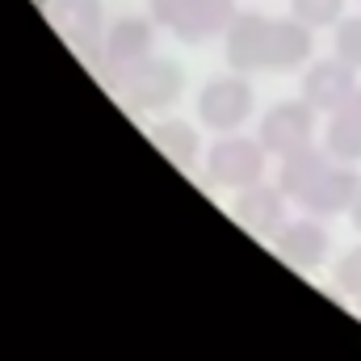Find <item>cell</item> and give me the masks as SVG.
I'll return each mask as SVG.
<instances>
[{"instance_id": "cell-1", "label": "cell", "mask_w": 361, "mask_h": 361, "mask_svg": "<svg viewBox=\"0 0 361 361\" xmlns=\"http://www.w3.org/2000/svg\"><path fill=\"white\" fill-rule=\"evenodd\" d=\"M180 85H185V76H180L177 63L147 55L143 63H135L118 76V97L130 109H169L180 97Z\"/></svg>"}, {"instance_id": "cell-2", "label": "cell", "mask_w": 361, "mask_h": 361, "mask_svg": "<svg viewBox=\"0 0 361 361\" xmlns=\"http://www.w3.org/2000/svg\"><path fill=\"white\" fill-rule=\"evenodd\" d=\"M265 173V143L261 139H223L210 147V160H206V177L214 185H227V189H248L257 185Z\"/></svg>"}, {"instance_id": "cell-3", "label": "cell", "mask_w": 361, "mask_h": 361, "mask_svg": "<svg viewBox=\"0 0 361 361\" xmlns=\"http://www.w3.org/2000/svg\"><path fill=\"white\" fill-rule=\"evenodd\" d=\"M311 114L315 109L307 101H281V105H273L269 114H265V122H261L265 152L281 156V160L294 156V152H307L311 139H315V118Z\"/></svg>"}, {"instance_id": "cell-4", "label": "cell", "mask_w": 361, "mask_h": 361, "mask_svg": "<svg viewBox=\"0 0 361 361\" xmlns=\"http://www.w3.org/2000/svg\"><path fill=\"white\" fill-rule=\"evenodd\" d=\"M197 114L210 130H235L252 114V85L244 76H219L197 97Z\"/></svg>"}, {"instance_id": "cell-5", "label": "cell", "mask_w": 361, "mask_h": 361, "mask_svg": "<svg viewBox=\"0 0 361 361\" xmlns=\"http://www.w3.org/2000/svg\"><path fill=\"white\" fill-rule=\"evenodd\" d=\"M353 72H357V68L345 63L341 55H336V59H324V63H315V68H307V76H302V101H307L311 109H324V114L345 109V105L353 101V92H357Z\"/></svg>"}, {"instance_id": "cell-6", "label": "cell", "mask_w": 361, "mask_h": 361, "mask_svg": "<svg viewBox=\"0 0 361 361\" xmlns=\"http://www.w3.org/2000/svg\"><path fill=\"white\" fill-rule=\"evenodd\" d=\"M269 38L273 21L261 13H244L227 25V63L235 72H261L269 68Z\"/></svg>"}, {"instance_id": "cell-7", "label": "cell", "mask_w": 361, "mask_h": 361, "mask_svg": "<svg viewBox=\"0 0 361 361\" xmlns=\"http://www.w3.org/2000/svg\"><path fill=\"white\" fill-rule=\"evenodd\" d=\"M231 214L240 219V227H248L252 235H277L281 227H286V189L277 185H248L240 197H235V206H231Z\"/></svg>"}, {"instance_id": "cell-8", "label": "cell", "mask_w": 361, "mask_h": 361, "mask_svg": "<svg viewBox=\"0 0 361 361\" xmlns=\"http://www.w3.org/2000/svg\"><path fill=\"white\" fill-rule=\"evenodd\" d=\"M47 21L76 47V51H92L97 34H101V4L97 0H38Z\"/></svg>"}, {"instance_id": "cell-9", "label": "cell", "mask_w": 361, "mask_h": 361, "mask_svg": "<svg viewBox=\"0 0 361 361\" xmlns=\"http://www.w3.org/2000/svg\"><path fill=\"white\" fill-rule=\"evenodd\" d=\"M101 55H105V63H114L118 72L143 63V59L152 55V21H143V17H118V21L109 25V34L101 38Z\"/></svg>"}, {"instance_id": "cell-10", "label": "cell", "mask_w": 361, "mask_h": 361, "mask_svg": "<svg viewBox=\"0 0 361 361\" xmlns=\"http://www.w3.org/2000/svg\"><path fill=\"white\" fill-rule=\"evenodd\" d=\"M328 252V231L315 223V219H298V223H286L277 231V257L298 273H311Z\"/></svg>"}, {"instance_id": "cell-11", "label": "cell", "mask_w": 361, "mask_h": 361, "mask_svg": "<svg viewBox=\"0 0 361 361\" xmlns=\"http://www.w3.org/2000/svg\"><path fill=\"white\" fill-rule=\"evenodd\" d=\"M361 189V177L353 173V164H328V173L319 177V185L311 189V197L302 202L311 214H341L353 206Z\"/></svg>"}, {"instance_id": "cell-12", "label": "cell", "mask_w": 361, "mask_h": 361, "mask_svg": "<svg viewBox=\"0 0 361 361\" xmlns=\"http://www.w3.org/2000/svg\"><path fill=\"white\" fill-rule=\"evenodd\" d=\"M231 21H235V0H193L173 34L185 42H206V38L223 34Z\"/></svg>"}, {"instance_id": "cell-13", "label": "cell", "mask_w": 361, "mask_h": 361, "mask_svg": "<svg viewBox=\"0 0 361 361\" xmlns=\"http://www.w3.org/2000/svg\"><path fill=\"white\" fill-rule=\"evenodd\" d=\"M311 25H302L298 17L273 21V38H269V68L273 72H290L298 63H307L311 55Z\"/></svg>"}, {"instance_id": "cell-14", "label": "cell", "mask_w": 361, "mask_h": 361, "mask_svg": "<svg viewBox=\"0 0 361 361\" xmlns=\"http://www.w3.org/2000/svg\"><path fill=\"white\" fill-rule=\"evenodd\" d=\"M324 173H328V152L307 147V152L286 156V160H281V189H286V197L307 202V197H311V189L319 185Z\"/></svg>"}, {"instance_id": "cell-15", "label": "cell", "mask_w": 361, "mask_h": 361, "mask_svg": "<svg viewBox=\"0 0 361 361\" xmlns=\"http://www.w3.org/2000/svg\"><path fill=\"white\" fill-rule=\"evenodd\" d=\"M147 135H152V143H156L173 164H180V169H189L193 156H197V147H202V143H197V130H193L189 122H180V118H164V122H156Z\"/></svg>"}, {"instance_id": "cell-16", "label": "cell", "mask_w": 361, "mask_h": 361, "mask_svg": "<svg viewBox=\"0 0 361 361\" xmlns=\"http://www.w3.org/2000/svg\"><path fill=\"white\" fill-rule=\"evenodd\" d=\"M324 152L332 160H341V164H357L361 160V118L349 105L336 109V118L328 126V139H324Z\"/></svg>"}, {"instance_id": "cell-17", "label": "cell", "mask_w": 361, "mask_h": 361, "mask_svg": "<svg viewBox=\"0 0 361 361\" xmlns=\"http://www.w3.org/2000/svg\"><path fill=\"white\" fill-rule=\"evenodd\" d=\"M290 13L311 30H324V25H341L345 0H290Z\"/></svg>"}, {"instance_id": "cell-18", "label": "cell", "mask_w": 361, "mask_h": 361, "mask_svg": "<svg viewBox=\"0 0 361 361\" xmlns=\"http://www.w3.org/2000/svg\"><path fill=\"white\" fill-rule=\"evenodd\" d=\"M336 55L345 63L361 68V17H349V21L336 25Z\"/></svg>"}, {"instance_id": "cell-19", "label": "cell", "mask_w": 361, "mask_h": 361, "mask_svg": "<svg viewBox=\"0 0 361 361\" xmlns=\"http://www.w3.org/2000/svg\"><path fill=\"white\" fill-rule=\"evenodd\" d=\"M336 286H341L349 298H361V248H353V252L336 265Z\"/></svg>"}, {"instance_id": "cell-20", "label": "cell", "mask_w": 361, "mask_h": 361, "mask_svg": "<svg viewBox=\"0 0 361 361\" xmlns=\"http://www.w3.org/2000/svg\"><path fill=\"white\" fill-rule=\"evenodd\" d=\"M189 4H193V0H152V17H156L160 25L177 30V21L189 13Z\"/></svg>"}, {"instance_id": "cell-21", "label": "cell", "mask_w": 361, "mask_h": 361, "mask_svg": "<svg viewBox=\"0 0 361 361\" xmlns=\"http://www.w3.org/2000/svg\"><path fill=\"white\" fill-rule=\"evenodd\" d=\"M349 214H353V227L361 231V189H357V197H353V206H349Z\"/></svg>"}, {"instance_id": "cell-22", "label": "cell", "mask_w": 361, "mask_h": 361, "mask_svg": "<svg viewBox=\"0 0 361 361\" xmlns=\"http://www.w3.org/2000/svg\"><path fill=\"white\" fill-rule=\"evenodd\" d=\"M349 109H353V114H357V118H361V89L353 92V101H349Z\"/></svg>"}]
</instances>
